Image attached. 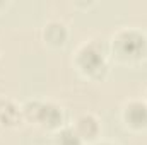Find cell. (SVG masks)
I'll return each mask as SVG.
<instances>
[{
	"mask_svg": "<svg viewBox=\"0 0 147 145\" xmlns=\"http://www.w3.org/2000/svg\"><path fill=\"white\" fill-rule=\"evenodd\" d=\"M118 48L123 55L128 56H135L140 53V50L144 48V36H140L135 31L130 33H123L121 36L118 38Z\"/></svg>",
	"mask_w": 147,
	"mask_h": 145,
	"instance_id": "obj_1",
	"label": "cell"
},
{
	"mask_svg": "<svg viewBox=\"0 0 147 145\" xmlns=\"http://www.w3.org/2000/svg\"><path fill=\"white\" fill-rule=\"evenodd\" d=\"M127 121L134 126L147 125V106L142 103H134L127 108Z\"/></svg>",
	"mask_w": 147,
	"mask_h": 145,
	"instance_id": "obj_2",
	"label": "cell"
},
{
	"mask_svg": "<svg viewBox=\"0 0 147 145\" xmlns=\"http://www.w3.org/2000/svg\"><path fill=\"white\" fill-rule=\"evenodd\" d=\"M80 65L87 70V72H94L103 65V56L99 51H96L94 48H84V51L80 53Z\"/></svg>",
	"mask_w": 147,
	"mask_h": 145,
	"instance_id": "obj_3",
	"label": "cell"
},
{
	"mask_svg": "<svg viewBox=\"0 0 147 145\" xmlns=\"http://www.w3.org/2000/svg\"><path fill=\"white\" fill-rule=\"evenodd\" d=\"M38 118L41 121H45V125L55 126L57 123H60L62 113L55 108V106H50V104L48 106H39V109H38Z\"/></svg>",
	"mask_w": 147,
	"mask_h": 145,
	"instance_id": "obj_4",
	"label": "cell"
},
{
	"mask_svg": "<svg viewBox=\"0 0 147 145\" xmlns=\"http://www.w3.org/2000/svg\"><path fill=\"white\" fill-rule=\"evenodd\" d=\"M77 135H82L86 138H92L96 133H98V123L94 118L91 116H84L79 119V125H77Z\"/></svg>",
	"mask_w": 147,
	"mask_h": 145,
	"instance_id": "obj_5",
	"label": "cell"
},
{
	"mask_svg": "<svg viewBox=\"0 0 147 145\" xmlns=\"http://www.w3.org/2000/svg\"><path fill=\"white\" fill-rule=\"evenodd\" d=\"M16 118H17V109L10 103H0V121L14 123Z\"/></svg>",
	"mask_w": 147,
	"mask_h": 145,
	"instance_id": "obj_6",
	"label": "cell"
},
{
	"mask_svg": "<svg viewBox=\"0 0 147 145\" xmlns=\"http://www.w3.org/2000/svg\"><path fill=\"white\" fill-rule=\"evenodd\" d=\"M57 144L58 145H80V138H79V135L74 130H63L58 135Z\"/></svg>",
	"mask_w": 147,
	"mask_h": 145,
	"instance_id": "obj_7",
	"label": "cell"
},
{
	"mask_svg": "<svg viewBox=\"0 0 147 145\" xmlns=\"http://www.w3.org/2000/svg\"><path fill=\"white\" fill-rule=\"evenodd\" d=\"M103 145H110V144H103Z\"/></svg>",
	"mask_w": 147,
	"mask_h": 145,
	"instance_id": "obj_8",
	"label": "cell"
}]
</instances>
